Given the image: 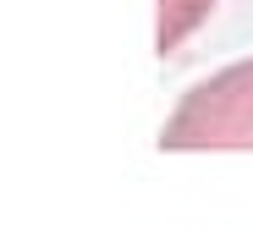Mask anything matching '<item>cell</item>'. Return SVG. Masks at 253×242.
I'll list each match as a JSON object with an SVG mask.
<instances>
[{
	"mask_svg": "<svg viewBox=\"0 0 253 242\" xmlns=\"http://www.w3.org/2000/svg\"><path fill=\"white\" fill-rule=\"evenodd\" d=\"M160 149H253V55L187 88L160 127Z\"/></svg>",
	"mask_w": 253,
	"mask_h": 242,
	"instance_id": "1",
	"label": "cell"
},
{
	"mask_svg": "<svg viewBox=\"0 0 253 242\" xmlns=\"http://www.w3.org/2000/svg\"><path fill=\"white\" fill-rule=\"evenodd\" d=\"M209 6H215V0H160V50H176L209 17Z\"/></svg>",
	"mask_w": 253,
	"mask_h": 242,
	"instance_id": "2",
	"label": "cell"
}]
</instances>
